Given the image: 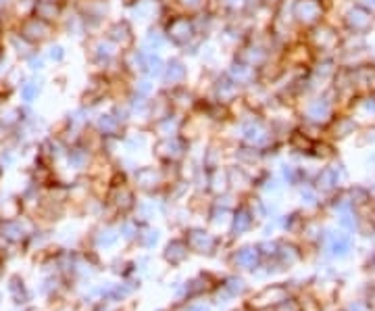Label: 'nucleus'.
Segmentation results:
<instances>
[{
	"mask_svg": "<svg viewBox=\"0 0 375 311\" xmlns=\"http://www.w3.org/2000/svg\"><path fill=\"white\" fill-rule=\"evenodd\" d=\"M102 34L119 48V50H128L132 46H136L140 40H138V34H136V23L130 19V17H115L110 19L104 28H102Z\"/></svg>",
	"mask_w": 375,
	"mask_h": 311,
	"instance_id": "11",
	"label": "nucleus"
},
{
	"mask_svg": "<svg viewBox=\"0 0 375 311\" xmlns=\"http://www.w3.org/2000/svg\"><path fill=\"white\" fill-rule=\"evenodd\" d=\"M265 157H267L265 151L255 149V147H246V144H242V142H238L235 149H233V159L238 161V165H242V167H246V169L261 165V161H263Z\"/></svg>",
	"mask_w": 375,
	"mask_h": 311,
	"instance_id": "27",
	"label": "nucleus"
},
{
	"mask_svg": "<svg viewBox=\"0 0 375 311\" xmlns=\"http://www.w3.org/2000/svg\"><path fill=\"white\" fill-rule=\"evenodd\" d=\"M23 40H28L32 46L36 48H42L46 44H50L55 40V36L59 34V28L57 26H50L42 19H38L36 15H28L19 21H15L11 26Z\"/></svg>",
	"mask_w": 375,
	"mask_h": 311,
	"instance_id": "9",
	"label": "nucleus"
},
{
	"mask_svg": "<svg viewBox=\"0 0 375 311\" xmlns=\"http://www.w3.org/2000/svg\"><path fill=\"white\" fill-rule=\"evenodd\" d=\"M253 224H255V214H253V209H250V207L238 205L235 209L231 211V232H233L235 236L248 232L250 228H253Z\"/></svg>",
	"mask_w": 375,
	"mask_h": 311,
	"instance_id": "29",
	"label": "nucleus"
},
{
	"mask_svg": "<svg viewBox=\"0 0 375 311\" xmlns=\"http://www.w3.org/2000/svg\"><path fill=\"white\" fill-rule=\"evenodd\" d=\"M358 130H360V124H358L346 109H340V111L331 117V122L325 126L323 136H325L327 140H331V142L338 144V142H344V140L354 138Z\"/></svg>",
	"mask_w": 375,
	"mask_h": 311,
	"instance_id": "13",
	"label": "nucleus"
},
{
	"mask_svg": "<svg viewBox=\"0 0 375 311\" xmlns=\"http://www.w3.org/2000/svg\"><path fill=\"white\" fill-rule=\"evenodd\" d=\"M259 3L265 7V9H269V11H273L280 3H282V0H259Z\"/></svg>",
	"mask_w": 375,
	"mask_h": 311,
	"instance_id": "46",
	"label": "nucleus"
},
{
	"mask_svg": "<svg viewBox=\"0 0 375 311\" xmlns=\"http://www.w3.org/2000/svg\"><path fill=\"white\" fill-rule=\"evenodd\" d=\"M356 147L365 149V147H373L375 144V124L369 126H360V130L356 132Z\"/></svg>",
	"mask_w": 375,
	"mask_h": 311,
	"instance_id": "41",
	"label": "nucleus"
},
{
	"mask_svg": "<svg viewBox=\"0 0 375 311\" xmlns=\"http://www.w3.org/2000/svg\"><path fill=\"white\" fill-rule=\"evenodd\" d=\"M144 50H146V48H144ZM165 65H167V57H165V55H161V53H148V50H146L144 75H148L151 79H155V82H159V84H161V77H163Z\"/></svg>",
	"mask_w": 375,
	"mask_h": 311,
	"instance_id": "32",
	"label": "nucleus"
},
{
	"mask_svg": "<svg viewBox=\"0 0 375 311\" xmlns=\"http://www.w3.org/2000/svg\"><path fill=\"white\" fill-rule=\"evenodd\" d=\"M61 3H71V0H61Z\"/></svg>",
	"mask_w": 375,
	"mask_h": 311,
	"instance_id": "49",
	"label": "nucleus"
},
{
	"mask_svg": "<svg viewBox=\"0 0 375 311\" xmlns=\"http://www.w3.org/2000/svg\"><path fill=\"white\" fill-rule=\"evenodd\" d=\"M3 42H5V48L7 50H11L17 59H26L28 55H32L34 50H36V46H32L28 40H23L13 28H9L7 32H5V36H3Z\"/></svg>",
	"mask_w": 375,
	"mask_h": 311,
	"instance_id": "28",
	"label": "nucleus"
},
{
	"mask_svg": "<svg viewBox=\"0 0 375 311\" xmlns=\"http://www.w3.org/2000/svg\"><path fill=\"white\" fill-rule=\"evenodd\" d=\"M108 200L117 207L119 211H123V214H128V211H132L134 207H136V194H134V190L128 186V184H113V188H110V194H108Z\"/></svg>",
	"mask_w": 375,
	"mask_h": 311,
	"instance_id": "24",
	"label": "nucleus"
},
{
	"mask_svg": "<svg viewBox=\"0 0 375 311\" xmlns=\"http://www.w3.org/2000/svg\"><path fill=\"white\" fill-rule=\"evenodd\" d=\"M186 243H188L190 249H194V251H198V253H209V251H213V247H215L213 234H209V232H204V230H198V228H194V230L188 232Z\"/></svg>",
	"mask_w": 375,
	"mask_h": 311,
	"instance_id": "33",
	"label": "nucleus"
},
{
	"mask_svg": "<svg viewBox=\"0 0 375 311\" xmlns=\"http://www.w3.org/2000/svg\"><path fill=\"white\" fill-rule=\"evenodd\" d=\"M161 26L171 48L182 53L184 57H196V50L204 38L198 34L194 15L169 9L167 15L161 19Z\"/></svg>",
	"mask_w": 375,
	"mask_h": 311,
	"instance_id": "1",
	"label": "nucleus"
},
{
	"mask_svg": "<svg viewBox=\"0 0 375 311\" xmlns=\"http://www.w3.org/2000/svg\"><path fill=\"white\" fill-rule=\"evenodd\" d=\"M331 9H334V0H292L290 7L292 21L300 34L327 19Z\"/></svg>",
	"mask_w": 375,
	"mask_h": 311,
	"instance_id": "5",
	"label": "nucleus"
},
{
	"mask_svg": "<svg viewBox=\"0 0 375 311\" xmlns=\"http://www.w3.org/2000/svg\"><path fill=\"white\" fill-rule=\"evenodd\" d=\"M257 257H259V251L257 249H242L238 255H235V263L240 265H246V267H253L257 263Z\"/></svg>",
	"mask_w": 375,
	"mask_h": 311,
	"instance_id": "43",
	"label": "nucleus"
},
{
	"mask_svg": "<svg viewBox=\"0 0 375 311\" xmlns=\"http://www.w3.org/2000/svg\"><path fill=\"white\" fill-rule=\"evenodd\" d=\"M23 65H26V69H28L32 75H38V73H44V69H46V65H48V59H46L44 50L36 48L32 55H28V57L23 59Z\"/></svg>",
	"mask_w": 375,
	"mask_h": 311,
	"instance_id": "36",
	"label": "nucleus"
},
{
	"mask_svg": "<svg viewBox=\"0 0 375 311\" xmlns=\"http://www.w3.org/2000/svg\"><path fill=\"white\" fill-rule=\"evenodd\" d=\"M151 130L148 128H136V130H125V134L121 136V147H125V151L130 153H138L146 147H151Z\"/></svg>",
	"mask_w": 375,
	"mask_h": 311,
	"instance_id": "25",
	"label": "nucleus"
},
{
	"mask_svg": "<svg viewBox=\"0 0 375 311\" xmlns=\"http://www.w3.org/2000/svg\"><path fill=\"white\" fill-rule=\"evenodd\" d=\"M69 5L71 3H61V0H36V7H34L32 15H36L38 19L59 28Z\"/></svg>",
	"mask_w": 375,
	"mask_h": 311,
	"instance_id": "17",
	"label": "nucleus"
},
{
	"mask_svg": "<svg viewBox=\"0 0 375 311\" xmlns=\"http://www.w3.org/2000/svg\"><path fill=\"white\" fill-rule=\"evenodd\" d=\"M190 84V65L188 59L182 53H175L171 57H167V65L161 77V88L163 90H173V88H182Z\"/></svg>",
	"mask_w": 375,
	"mask_h": 311,
	"instance_id": "12",
	"label": "nucleus"
},
{
	"mask_svg": "<svg viewBox=\"0 0 375 311\" xmlns=\"http://www.w3.org/2000/svg\"><path fill=\"white\" fill-rule=\"evenodd\" d=\"M184 117L186 115H182V113H171V115H167V117H163V120H159V122H155V124H151L148 126V130H151V134L155 136V138H169V136H177V134H182V128H184Z\"/></svg>",
	"mask_w": 375,
	"mask_h": 311,
	"instance_id": "23",
	"label": "nucleus"
},
{
	"mask_svg": "<svg viewBox=\"0 0 375 311\" xmlns=\"http://www.w3.org/2000/svg\"><path fill=\"white\" fill-rule=\"evenodd\" d=\"M242 94H244V88L238 86L231 77H227V73L223 69H215L211 73V79H209V92L206 96L223 107H235L238 102L242 100Z\"/></svg>",
	"mask_w": 375,
	"mask_h": 311,
	"instance_id": "7",
	"label": "nucleus"
},
{
	"mask_svg": "<svg viewBox=\"0 0 375 311\" xmlns=\"http://www.w3.org/2000/svg\"><path fill=\"white\" fill-rule=\"evenodd\" d=\"M300 38L309 44V48L315 53V57H338L344 32L340 30L338 21H331L329 17L317 23L315 28L300 34Z\"/></svg>",
	"mask_w": 375,
	"mask_h": 311,
	"instance_id": "4",
	"label": "nucleus"
},
{
	"mask_svg": "<svg viewBox=\"0 0 375 311\" xmlns=\"http://www.w3.org/2000/svg\"><path fill=\"white\" fill-rule=\"evenodd\" d=\"M169 92V98H171V105L177 113L182 115H188L196 109L198 100H200V94L188 84V86H182V88H173V90H167Z\"/></svg>",
	"mask_w": 375,
	"mask_h": 311,
	"instance_id": "19",
	"label": "nucleus"
},
{
	"mask_svg": "<svg viewBox=\"0 0 375 311\" xmlns=\"http://www.w3.org/2000/svg\"><path fill=\"white\" fill-rule=\"evenodd\" d=\"M223 71L227 73V77H231L242 88H248V86H253V84L259 82V71L257 69H253L250 65H246V63H242V61H238L233 57H229Z\"/></svg>",
	"mask_w": 375,
	"mask_h": 311,
	"instance_id": "20",
	"label": "nucleus"
},
{
	"mask_svg": "<svg viewBox=\"0 0 375 311\" xmlns=\"http://www.w3.org/2000/svg\"><path fill=\"white\" fill-rule=\"evenodd\" d=\"M352 3L360 5L363 9H367L369 13H373V15H375V0H352Z\"/></svg>",
	"mask_w": 375,
	"mask_h": 311,
	"instance_id": "44",
	"label": "nucleus"
},
{
	"mask_svg": "<svg viewBox=\"0 0 375 311\" xmlns=\"http://www.w3.org/2000/svg\"><path fill=\"white\" fill-rule=\"evenodd\" d=\"M346 111H348L360 126L375 124V92L356 94L354 98H350V102L346 105Z\"/></svg>",
	"mask_w": 375,
	"mask_h": 311,
	"instance_id": "14",
	"label": "nucleus"
},
{
	"mask_svg": "<svg viewBox=\"0 0 375 311\" xmlns=\"http://www.w3.org/2000/svg\"><path fill=\"white\" fill-rule=\"evenodd\" d=\"M334 255H346L350 251V236L346 232H336L331 234V245H329Z\"/></svg>",
	"mask_w": 375,
	"mask_h": 311,
	"instance_id": "39",
	"label": "nucleus"
},
{
	"mask_svg": "<svg viewBox=\"0 0 375 311\" xmlns=\"http://www.w3.org/2000/svg\"><path fill=\"white\" fill-rule=\"evenodd\" d=\"M192 311H202V309H192Z\"/></svg>",
	"mask_w": 375,
	"mask_h": 311,
	"instance_id": "50",
	"label": "nucleus"
},
{
	"mask_svg": "<svg viewBox=\"0 0 375 311\" xmlns=\"http://www.w3.org/2000/svg\"><path fill=\"white\" fill-rule=\"evenodd\" d=\"M138 44H140L142 48H146L148 53H161V55H163L167 48H171L169 42H167V36H165V32H163L161 21H155V23L146 26V32L142 34V38H140Z\"/></svg>",
	"mask_w": 375,
	"mask_h": 311,
	"instance_id": "22",
	"label": "nucleus"
},
{
	"mask_svg": "<svg viewBox=\"0 0 375 311\" xmlns=\"http://www.w3.org/2000/svg\"><path fill=\"white\" fill-rule=\"evenodd\" d=\"M209 0H169V9L173 11H182L188 15H196L202 9H206Z\"/></svg>",
	"mask_w": 375,
	"mask_h": 311,
	"instance_id": "35",
	"label": "nucleus"
},
{
	"mask_svg": "<svg viewBox=\"0 0 375 311\" xmlns=\"http://www.w3.org/2000/svg\"><path fill=\"white\" fill-rule=\"evenodd\" d=\"M81 46H84L86 61L90 63V67H94V71H102V73H108L113 77L121 75V71H119L121 50L102 32L88 34L81 40Z\"/></svg>",
	"mask_w": 375,
	"mask_h": 311,
	"instance_id": "3",
	"label": "nucleus"
},
{
	"mask_svg": "<svg viewBox=\"0 0 375 311\" xmlns=\"http://www.w3.org/2000/svg\"><path fill=\"white\" fill-rule=\"evenodd\" d=\"M3 236H7L9 241H21L23 238V226L19 220H7L3 224Z\"/></svg>",
	"mask_w": 375,
	"mask_h": 311,
	"instance_id": "42",
	"label": "nucleus"
},
{
	"mask_svg": "<svg viewBox=\"0 0 375 311\" xmlns=\"http://www.w3.org/2000/svg\"><path fill=\"white\" fill-rule=\"evenodd\" d=\"M340 100L336 92L327 86L325 90L305 96L296 105V120L298 124L307 128H315L319 132L325 130V126L331 122V117L340 111Z\"/></svg>",
	"mask_w": 375,
	"mask_h": 311,
	"instance_id": "2",
	"label": "nucleus"
},
{
	"mask_svg": "<svg viewBox=\"0 0 375 311\" xmlns=\"http://www.w3.org/2000/svg\"><path fill=\"white\" fill-rule=\"evenodd\" d=\"M171 113H175V109H173V105H171L169 92L163 90V88H159L157 94L151 98V124H155V122H159V120H163V117H167V115H171ZM151 124H148V126H151Z\"/></svg>",
	"mask_w": 375,
	"mask_h": 311,
	"instance_id": "26",
	"label": "nucleus"
},
{
	"mask_svg": "<svg viewBox=\"0 0 375 311\" xmlns=\"http://www.w3.org/2000/svg\"><path fill=\"white\" fill-rule=\"evenodd\" d=\"M221 161H223V147H221V142L211 140V142L204 147V153H202V169H204V171H211V169L223 167Z\"/></svg>",
	"mask_w": 375,
	"mask_h": 311,
	"instance_id": "34",
	"label": "nucleus"
},
{
	"mask_svg": "<svg viewBox=\"0 0 375 311\" xmlns=\"http://www.w3.org/2000/svg\"><path fill=\"white\" fill-rule=\"evenodd\" d=\"M44 88H46V79L42 77V73H38V75H32V73H30V77H26V79H21V82L17 84L19 102H21V105L34 107L36 102L40 100Z\"/></svg>",
	"mask_w": 375,
	"mask_h": 311,
	"instance_id": "18",
	"label": "nucleus"
},
{
	"mask_svg": "<svg viewBox=\"0 0 375 311\" xmlns=\"http://www.w3.org/2000/svg\"><path fill=\"white\" fill-rule=\"evenodd\" d=\"M59 32H63L67 38H73V40H79V42L90 34L86 21L81 19V15L75 11L73 5L67 7V13H65V17L61 21V26H59Z\"/></svg>",
	"mask_w": 375,
	"mask_h": 311,
	"instance_id": "21",
	"label": "nucleus"
},
{
	"mask_svg": "<svg viewBox=\"0 0 375 311\" xmlns=\"http://www.w3.org/2000/svg\"><path fill=\"white\" fill-rule=\"evenodd\" d=\"M338 26L344 34L352 36H371L375 32V15L363 9L360 5L346 0V7L340 11Z\"/></svg>",
	"mask_w": 375,
	"mask_h": 311,
	"instance_id": "6",
	"label": "nucleus"
},
{
	"mask_svg": "<svg viewBox=\"0 0 375 311\" xmlns=\"http://www.w3.org/2000/svg\"><path fill=\"white\" fill-rule=\"evenodd\" d=\"M13 5H15V0H0V13L7 15L13 9Z\"/></svg>",
	"mask_w": 375,
	"mask_h": 311,
	"instance_id": "45",
	"label": "nucleus"
},
{
	"mask_svg": "<svg viewBox=\"0 0 375 311\" xmlns=\"http://www.w3.org/2000/svg\"><path fill=\"white\" fill-rule=\"evenodd\" d=\"M159 82L151 79L148 75H136L130 79V94L142 96V98H153L159 90Z\"/></svg>",
	"mask_w": 375,
	"mask_h": 311,
	"instance_id": "30",
	"label": "nucleus"
},
{
	"mask_svg": "<svg viewBox=\"0 0 375 311\" xmlns=\"http://www.w3.org/2000/svg\"><path fill=\"white\" fill-rule=\"evenodd\" d=\"M369 272H371V274L375 276V257H373V259L369 261Z\"/></svg>",
	"mask_w": 375,
	"mask_h": 311,
	"instance_id": "48",
	"label": "nucleus"
},
{
	"mask_svg": "<svg viewBox=\"0 0 375 311\" xmlns=\"http://www.w3.org/2000/svg\"><path fill=\"white\" fill-rule=\"evenodd\" d=\"M71 5L86 21L90 34L102 32V28L110 21L113 0H71Z\"/></svg>",
	"mask_w": 375,
	"mask_h": 311,
	"instance_id": "8",
	"label": "nucleus"
},
{
	"mask_svg": "<svg viewBox=\"0 0 375 311\" xmlns=\"http://www.w3.org/2000/svg\"><path fill=\"white\" fill-rule=\"evenodd\" d=\"M92 130L98 138H121L125 134V128L108 109H100L94 113L92 120Z\"/></svg>",
	"mask_w": 375,
	"mask_h": 311,
	"instance_id": "15",
	"label": "nucleus"
},
{
	"mask_svg": "<svg viewBox=\"0 0 375 311\" xmlns=\"http://www.w3.org/2000/svg\"><path fill=\"white\" fill-rule=\"evenodd\" d=\"M280 173H282V182H286L288 186H300V184H302L305 171H302V167H298V165L284 163L282 169H280Z\"/></svg>",
	"mask_w": 375,
	"mask_h": 311,
	"instance_id": "38",
	"label": "nucleus"
},
{
	"mask_svg": "<svg viewBox=\"0 0 375 311\" xmlns=\"http://www.w3.org/2000/svg\"><path fill=\"white\" fill-rule=\"evenodd\" d=\"M190 144L192 142L188 138L177 134V136H169V138H155L151 149H153V155L163 165H180L188 157Z\"/></svg>",
	"mask_w": 375,
	"mask_h": 311,
	"instance_id": "10",
	"label": "nucleus"
},
{
	"mask_svg": "<svg viewBox=\"0 0 375 311\" xmlns=\"http://www.w3.org/2000/svg\"><path fill=\"white\" fill-rule=\"evenodd\" d=\"M165 167H157V165H142L134 171V182L140 190L144 192H155L165 184Z\"/></svg>",
	"mask_w": 375,
	"mask_h": 311,
	"instance_id": "16",
	"label": "nucleus"
},
{
	"mask_svg": "<svg viewBox=\"0 0 375 311\" xmlns=\"http://www.w3.org/2000/svg\"><path fill=\"white\" fill-rule=\"evenodd\" d=\"M167 259L171 261V263H180V261H184L186 259V255H188V243H184V241H173L169 247H167Z\"/></svg>",
	"mask_w": 375,
	"mask_h": 311,
	"instance_id": "40",
	"label": "nucleus"
},
{
	"mask_svg": "<svg viewBox=\"0 0 375 311\" xmlns=\"http://www.w3.org/2000/svg\"><path fill=\"white\" fill-rule=\"evenodd\" d=\"M206 190L213 194H225L229 190V178H227V167H217L206 171Z\"/></svg>",
	"mask_w": 375,
	"mask_h": 311,
	"instance_id": "31",
	"label": "nucleus"
},
{
	"mask_svg": "<svg viewBox=\"0 0 375 311\" xmlns=\"http://www.w3.org/2000/svg\"><path fill=\"white\" fill-rule=\"evenodd\" d=\"M44 55H46L48 63H52L55 67H59L67 61V48H65V44H61L57 40H52L50 44L44 46Z\"/></svg>",
	"mask_w": 375,
	"mask_h": 311,
	"instance_id": "37",
	"label": "nucleus"
},
{
	"mask_svg": "<svg viewBox=\"0 0 375 311\" xmlns=\"http://www.w3.org/2000/svg\"><path fill=\"white\" fill-rule=\"evenodd\" d=\"M7 59V48H5V42L0 40V63H3Z\"/></svg>",
	"mask_w": 375,
	"mask_h": 311,
	"instance_id": "47",
	"label": "nucleus"
}]
</instances>
